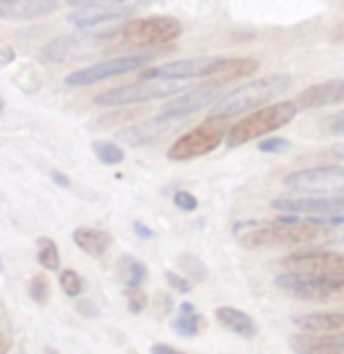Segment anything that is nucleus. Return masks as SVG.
I'll list each match as a JSON object with an SVG mask.
<instances>
[{"mask_svg": "<svg viewBox=\"0 0 344 354\" xmlns=\"http://www.w3.org/2000/svg\"><path fill=\"white\" fill-rule=\"evenodd\" d=\"M321 235V227L300 218L298 214L276 216L269 223H251L249 232L239 235V242L249 249L260 247H298L309 244Z\"/></svg>", "mask_w": 344, "mask_h": 354, "instance_id": "f257e3e1", "label": "nucleus"}, {"mask_svg": "<svg viewBox=\"0 0 344 354\" xmlns=\"http://www.w3.org/2000/svg\"><path fill=\"white\" fill-rule=\"evenodd\" d=\"M288 87H291V75H286V73L258 77V80L249 82V85L229 92L227 97H222L216 106H211L209 118L229 120V118L241 115V113H249L253 108H262L265 104H269L271 99L281 97Z\"/></svg>", "mask_w": 344, "mask_h": 354, "instance_id": "f03ea898", "label": "nucleus"}, {"mask_svg": "<svg viewBox=\"0 0 344 354\" xmlns=\"http://www.w3.org/2000/svg\"><path fill=\"white\" fill-rule=\"evenodd\" d=\"M298 104L295 101H279V104H269L262 108H256L246 118H241L239 122H234L227 129L225 143L229 148H239L249 141L262 139V136L271 134V131L291 124L295 115H298Z\"/></svg>", "mask_w": 344, "mask_h": 354, "instance_id": "7ed1b4c3", "label": "nucleus"}, {"mask_svg": "<svg viewBox=\"0 0 344 354\" xmlns=\"http://www.w3.org/2000/svg\"><path fill=\"white\" fill-rule=\"evenodd\" d=\"M225 136H227V129L222 127V120L209 118V120H204L199 127L185 131L183 136H178V139L171 143V148L166 151V158L173 162L197 160V158H202V155L213 153L216 148L225 141Z\"/></svg>", "mask_w": 344, "mask_h": 354, "instance_id": "20e7f679", "label": "nucleus"}, {"mask_svg": "<svg viewBox=\"0 0 344 354\" xmlns=\"http://www.w3.org/2000/svg\"><path fill=\"white\" fill-rule=\"evenodd\" d=\"M183 85L178 80H141L131 85L113 87L108 92H101L94 97V106L99 108H120L131 104H143V101L166 99L171 94H178Z\"/></svg>", "mask_w": 344, "mask_h": 354, "instance_id": "39448f33", "label": "nucleus"}, {"mask_svg": "<svg viewBox=\"0 0 344 354\" xmlns=\"http://www.w3.org/2000/svg\"><path fill=\"white\" fill-rule=\"evenodd\" d=\"M180 33H183L180 21L173 19V17H164V15L129 19L124 26H120V38H122L126 45H134V47L166 45V43H173Z\"/></svg>", "mask_w": 344, "mask_h": 354, "instance_id": "423d86ee", "label": "nucleus"}, {"mask_svg": "<svg viewBox=\"0 0 344 354\" xmlns=\"http://www.w3.org/2000/svg\"><path fill=\"white\" fill-rule=\"evenodd\" d=\"M276 286L293 293L300 301L312 303H344V279L330 277H303L295 272H283L276 277Z\"/></svg>", "mask_w": 344, "mask_h": 354, "instance_id": "0eeeda50", "label": "nucleus"}, {"mask_svg": "<svg viewBox=\"0 0 344 354\" xmlns=\"http://www.w3.org/2000/svg\"><path fill=\"white\" fill-rule=\"evenodd\" d=\"M286 272L303 274V277H330L344 279V254L337 251H298L281 261Z\"/></svg>", "mask_w": 344, "mask_h": 354, "instance_id": "6e6552de", "label": "nucleus"}, {"mask_svg": "<svg viewBox=\"0 0 344 354\" xmlns=\"http://www.w3.org/2000/svg\"><path fill=\"white\" fill-rule=\"evenodd\" d=\"M283 185L307 195L344 193V169L342 167H312V169L293 171L283 178Z\"/></svg>", "mask_w": 344, "mask_h": 354, "instance_id": "1a4fd4ad", "label": "nucleus"}, {"mask_svg": "<svg viewBox=\"0 0 344 354\" xmlns=\"http://www.w3.org/2000/svg\"><path fill=\"white\" fill-rule=\"evenodd\" d=\"M150 62L148 54H129V57H117V59H108V62L87 66V68L73 71L70 75H66V85L68 87H87L94 82L108 80L115 75H124L131 71H138L141 66H146Z\"/></svg>", "mask_w": 344, "mask_h": 354, "instance_id": "9d476101", "label": "nucleus"}, {"mask_svg": "<svg viewBox=\"0 0 344 354\" xmlns=\"http://www.w3.org/2000/svg\"><path fill=\"white\" fill-rule=\"evenodd\" d=\"M99 43H101L99 35H84V33L59 35V38H54L42 50V57L54 64H75L99 50Z\"/></svg>", "mask_w": 344, "mask_h": 354, "instance_id": "9b49d317", "label": "nucleus"}, {"mask_svg": "<svg viewBox=\"0 0 344 354\" xmlns=\"http://www.w3.org/2000/svg\"><path fill=\"white\" fill-rule=\"evenodd\" d=\"M220 57H192V59H178V62H169L157 68L143 71V80H192V77H209L211 71Z\"/></svg>", "mask_w": 344, "mask_h": 354, "instance_id": "f8f14e48", "label": "nucleus"}, {"mask_svg": "<svg viewBox=\"0 0 344 354\" xmlns=\"http://www.w3.org/2000/svg\"><path fill=\"white\" fill-rule=\"evenodd\" d=\"M227 92V85H204V87H197L192 92L183 94L180 99L171 101L162 108V113L157 118L162 120H180L185 115H192V113L202 111L207 106H216L218 101L225 97Z\"/></svg>", "mask_w": 344, "mask_h": 354, "instance_id": "ddd939ff", "label": "nucleus"}, {"mask_svg": "<svg viewBox=\"0 0 344 354\" xmlns=\"http://www.w3.org/2000/svg\"><path fill=\"white\" fill-rule=\"evenodd\" d=\"M276 212L298 216H330L344 214V195H309V197H279L271 202Z\"/></svg>", "mask_w": 344, "mask_h": 354, "instance_id": "4468645a", "label": "nucleus"}, {"mask_svg": "<svg viewBox=\"0 0 344 354\" xmlns=\"http://www.w3.org/2000/svg\"><path fill=\"white\" fill-rule=\"evenodd\" d=\"M136 10V5H108V8H75L68 15V21L73 24L75 28H96L101 24L108 21H120L126 19L131 12Z\"/></svg>", "mask_w": 344, "mask_h": 354, "instance_id": "2eb2a0df", "label": "nucleus"}, {"mask_svg": "<svg viewBox=\"0 0 344 354\" xmlns=\"http://www.w3.org/2000/svg\"><path fill=\"white\" fill-rule=\"evenodd\" d=\"M295 104H298V108H303V111L344 104V77H340V80H325L303 89L298 94V99H295Z\"/></svg>", "mask_w": 344, "mask_h": 354, "instance_id": "dca6fc26", "label": "nucleus"}, {"mask_svg": "<svg viewBox=\"0 0 344 354\" xmlns=\"http://www.w3.org/2000/svg\"><path fill=\"white\" fill-rule=\"evenodd\" d=\"M291 347L298 354H344V335L303 331L291 335Z\"/></svg>", "mask_w": 344, "mask_h": 354, "instance_id": "f3484780", "label": "nucleus"}, {"mask_svg": "<svg viewBox=\"0 0 344 354\" xmlns=\"http://www.w3.org/2000/svg\"><path fill=\"white\" fill-rule=\"evenodd\" d=\"M59 10V0H0V19H38Z\"/></svg>", "mask_w": 344, "mask_h": 354, "instance_id": "a211bd4d", "label": "nucleus"}, {"mask_svg": "<svg viewBox=\"0 0 344 354\" xmlns=\"http://www.w3.org/2000/svg\"><path fill=\"white\" fill-rule=\"evenodd\" d=\"M258 71V62L249 57H220V62L216 64V68L211 71L209 80L211 85H229V82L246 77Z\"/></svg>", "mask_w": 344, "mask_h": 354, "instance_id": "6ab92c4d", "label": "nucleus"}, {"mask_svg": "<svg viewBox=\"0 0 344 354\" xmlns=\"http://www.w3.org/2000/svg\"><path fill=\"white\" fill-rule=\"evenodd\" d=\"M295 326L312 333L344 335V312H312V315H295Z\"/></svg>", "mask_w": 344, "mask_h": 354, "instance_id": "aec40b11", "label": "nucleus"}, {"mask_svg": "<svg viewBox=\"0 0 344 354\" xmlns=\"http://www.w3.org/2000/svg\"><path fill=\"white\" fill-rule=\"evenodd\" d=\"M216 319H218L222 326L229 328L232 333L241 335V338H256L258 335V324L253 317H249L246 312H241L237 308H227V305H222V308L216 310Z\"/></svg>", "mask_w": 344, "mask_h": 354, "instance_id": "412c9836", "label": "nucleus"}, {"mask_svg": "<svg viewBox=\"0 0 344 354\" xmlns=\"http://www.w3.org/2000/svg\"><path fill=\"white\" fill-rule=\"evenodd\" d=\"M73 242L89 256H104L113 244V235L99 227H77L73 232Z\"/></svg>", "mask_w": 344, "mask_h": 354, "instance_id": "4be33fe9", "label": "nucleus"}, {"mask_svg": "<svg viewBox=\"0 0 344 354\" xmlns=\"http://www.w3.org/2000/svg\"><path fill=\"white\" fill-rule=\"evenodd\" d=\"M173 120H162V118H155V120H148V122H141V124H134L126 131L120 134V139H124L126 143L131 146H143V143H150L155 141L157 136H162L166 131V124H171Z\"/></svg>", "mask_w": 344, "mask_h": 354, "instance_id": "5701e85b", "label": "nucleus"}, {"mask_svg": "<svg viewBox=\"0 0 344 354\" xmlns=\"http://www.w3.org/2000/svg\"><path fill=\"white\" fill-rule=\"evenodd\" d=\"M202 328H204V319L197 315L195 305L192 303L180 305V317L173 322V331L178 335H183V338H192V335H197Z\"/></svg>", "mask_w": 344, "mask_h": 354, "instance_id": "b1692460", "label": "nucleus"}, {"mask_svg": "<svg viewBox=\"0 0 344 354\" xmlns=\"http://www.w3.org/2000/svg\"><path fill=\"white\" fill-rule=\"evenodd\" d=\"M120 268H122V277H124L126 289H141V284L148 279L146 263H141L134 256H122V258H120Z\"/></svg>", "mask_w": 344, "mask_h": 354, "instance_id": "393cba45", "label": "nucleus"}, {"mask_svg": "<svg viewBox=\"0 0 344 354\" xmlns=\"http://www.w3.org/2000/svg\"><path fill=\"white\" fill-rule=\"evenodd\" d=\"M38 263L45 270H52V272H57L61 268V256H59V247L54 239L50 237L38 239Z\"/></svg>", "mask_w": 344, "mask_h": 354, "instance_id": "a878e982", "label": "nucleus"}, {"mask_svg": "<svg viewBox=\"0 0 344 354\" xmlns=\"http://www.w3.org/2000/svg\"><path fill=\"white\" fill-rule=\"evenodd\" d=\"M92 151L101 165H120L124 160V151L113 141H94Z\"/></svg>", "mask_w": 344, "mask_h": 354, "instance_id": "bb28decb", "label": "nucleus"}, {"mask_svg": "<svg viewBox=\"0 0 344 354\" xmlns=\"http://www.w3.org/2000/svg\"><path fill=\"white\" fill-rule=\"evenodd\" d=\"M59 284H61L66 296H70V298H77L84 291V279L75 270H64V272L59 274Z\"/></svg>", "mask_w": 344, "mask_h": 354, "instance_id": "cd10ccee", "label": "nucleus"}, {"mask_svg": "<svg viewBox=\"0 0 344 354\" xmlns=\"http://www.w3.org/2000/svg\"><path fill=\"white\" fill-rule=\"evenodd\" d=\"M143 0H68L70 8H108V5H141Z\"/></svg>", "mask_w": 344, "mask_h": 354, "instance_id": "c85d7f7f", "label": "nucleus"}, {"mask_svg": "<svg viewBox=\"0 0 344 354\" xmlns=\"http://www.w3.org/2000/svg\"><path fill=\"white\" fill-rule=\"evenodd\" d=\"M31 298L38 305H45L47 303V296H50V286H47V279L45 274H35V277L31 279Z\"/></svg>", "mask_w": 344, "mask_h": 354, "instance_id": "c756f323", "label": "nucleus"}, {"mask_svg": "<svg viewBox=\"0 0 344 354\" xmlns=\"http://www.w3.org/2000/svg\"><path fill=\"white\" fill-rule=\"evenodd\" d=\"M173 204L180 209V212H195V209L199 207L197 197L188 193V190H178L176 195H173Z\"/></svg>", "mask_w": 344, "mask_h": 354, "instance_id": "7c9ffc66", "label": "nucleus"}, {"mask_svg": "<svg viewBox=\"0 0 344 354\" xmlns=\"http://www.w3.org/2000/svg\"><path fill=\"white\" fill-rule=\"evenodd\" d=\"M258 148H260L262 153H283L291 148V141L288 139H265L258 143Z\"/></svg>", "mask_w": 344, "mask_h": 354, "instance_id": "2f4dec72", "label": "nucleus"}, {"mask_svg": "<svg viewBox=\"0 0 344 354\" xmlns=\"http://www.w3.org/2000/svg\"><path fill=\"white\" fill-rule=\"evenodd\" d=\"M164 277H166V281H169V286H171V289H176L180 293H190L192 284L185 277H180V274H176V272H166Z\"/></svg>", "mask_w": 344, "mask_h": 354, "instance_id": "473e14b6", "label": "nucleus"}, {"mask_svg": "<svg viewBox=\"0 0 344 354\" xmlns=\"http://www.w3.org/2000/svg\"><path fill=\"white\" fill-rule=\"evenodd\" d=\"M126 296H129V310L134 312V315L143 312V308H146V296L141 293V289H129Z\"/></svg>", "mask_w": 344, "mask_h": 354, "instance_id": "72a5a7b5", "label": "nucleus"}, {"mask_svg": "<svg viewBox=\"0 0 344 354\" xmlns=\"http://www.w3.org/2000/svg\"><path fill=\"white\" fill-rule=\"evenodd\" d=\"M77 312H80L82 317H99L101 312L96 308V303L92 301H77Z\"/></svg>", "mask_w": 344, "mask_h": 354, "instance_id": "f704fd0d", "label": "nucleus"}, {"mask_svg": "<svg viewBox=\"0 0 344 354\" xmlns=\"http://www.w3.org/2000/svg\"><path fill=\"white\" fill-rule=\"evenodd\" d=\"M134 230H136V235H138V237H143V239H150V237H155V232L150 230L148 225H143L141 221H136V223H134Z\"/></svg>", "mask_w": 344, "mask_h": 354, "instance_id": "c9c22d12", "label": "nucleus"}, {"mask_svg": "<svg viewBox=\"0 0 344 354\" xmlns=\"http://www.w3.org/2000/svg\"><path fill=\"white\" fill-rule=\"evenodd\" d=\"M50 176H52V181L57 183V185H61V188H68V185H70V181H68V178H66V174H61V171L52 169Z\"/></svg>", "mask_w": 344, "mask_h": 354, "instance_id": "e433bc0d", "label": "nucleus"}, {"mask_svg": "<svg viewBox=\"0 0 344 354\" xmlns=\"http://www.w3.org/2000/svg\"><path fill=\"white\" fill-rule=\"evenodd\" d=\"M153 354H185V352H178V350H173V347H169V345L157 343V345H153Z\"/></svg>", "mask_w": 344, "mask_h": 354, "instance_id": "4c0bfd02", "label": "nucleus"}, {"mask_svg": "<svg viewBox=\"0 0 344 354\" xmlns=\"http://www.w3.org/2000/svg\"><path fill=\"white\" fill-rule=\"evenodd\" d=\"M330 131H333V134H340V136H344V113L340 118H335V122L330 124Z\"/></svg>", "mask_w": 344, "mask_h": 354, "instance_id": "58836bf2", "label": "nucleus"}, {"mask_svg": "<svg viewBox=\"0 0 344 354\" xmlns=\"http://www.w3.org/2000/svg\"><path fill=\"white\" fill-rule=\"evenodd\" d=\"M8 345H10L8 333H3V331H0V354H5V352H8Z\"/></svg>", "mask_w": 344, "mask_h": 354, "instance_id": "ea45409f", "label": "nucleus"}, {"mask_svg": "<svg viewBox=\"0 0 344 354\" xmlns=\"http://www.w3.org/2000/svg\"><path fill=\"white\" fill-rule=\"evenodd\" d=\"M333 40H335V43H344V24L340 26V31L335 33V38H333Z\"/></svg>", "mask_w": 344, "mask_h": 354, "instance_id": "a19ab883", "label": "nucleus"}, {"mask_svg": "<svg viewBox=\"0 0 344 354\" xmlns=\"http://www.w3.org/2000/svg\"><path fill=\"white\" fill-rule=\"evenodd\" d=\"M5 272V263H3V258H0V274Z\"/></svg>", "mask_w": 344, "mask_h": 354, "instance_id": "79ce46f5", "label": "nucleus"}, {"mask_svg": "<svg viewBox=\"0 0 344 354\" xmlns=\"http://www.w3.org/2000/svg\"><path fill=\"white\" fill-rule=\"evenodd\" d=\"M47 354H59V352H54V350H47Z\"/></svg>", "mask_w": 344, "mask_h": 354, "instance_id": "37998d69", "label": "nucleus"}, {"mask_svg": "<svg viewBox=\"0 0 344 354\" xmlns=\"http://www.w3.org/2000/svg\"><path fill=\"white\" fill-rule=\"evenodd\" d=\"M0 113H3V104H0Z\"/></svg>", "mask_w": 344, "mask_h": 354, "instance_id": "c03bdc74", "label": "nucleus"}]
</instances>
